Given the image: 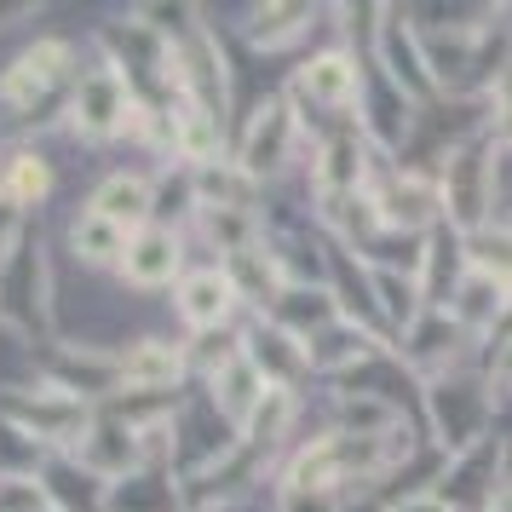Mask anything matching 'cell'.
<instances>
[{
	"label": "cell",
	"mask_w": 512,
	"mask_h": 512,
	"mask_svg": "<svg viewBox=\"0 0 512 512\" xmlns=\"http://www.w3.org/2000/svg\"><path fill=\"white\" fill-rule=\"evenodd\" d=\"M294 144H300V116H294V104L288 98H265L248 121V133H242V173L248 179H271L282 173V162L294 156Z\"/></svg>",
	"instance_id": "52a82bcc"
},
{
	"label": "cell",
	"mask_w": 512,
	"mask_h": 512,
	"mask_svg": "<svg viewBox=\"0 0 512 512\" xmlns=\"http://www.w3.org/2000/svg\"><path fill=\"white\" fill-rule=\"evenodd\" d=\"M426 409H432V426H438V443L449 455H466L472 443H484L489 432V380L478 374H438L426 386Z\"/></svg>",
	"instance_id": "3957f363"
},
{
	"label": "cell",
	"mask_w": 512,
	"mask_h": 512,
	"mask_svg": "<svg viewBox=\"0 0 512 512\" xmlns=\"http://www.w3.org/2000/svg\"><path fill=\"white\" fill-rule=\"evenodd\" d=\"M225 277H231L236 294H248V300H259V305H277V294L288 288V282L277 277V265L259 254V248H248V254L225 259Z\"/></svg>",
	"instance_id": "83f0119b"
},
{
	"label": "cell",
	"mask_w": 512,
	"mask_h": 512,
	"mask_svg": "<svg viewBox=\"0 0 512 512\" xmlns=\"http://www.w3.org/2000/svg\"><path fill=\"white\" fill-rule=\"evenodd\" d=\"M461 340H466V328L449 311H420V323L403 334V351H409L415 369H426L438 380V374H449V357L461 351Z\"/></svg>",
	"instance_id": "d6986e66"
},
{
	"label": "cell",
	"mask_w": 512,
	"mask_h": 512,
	"mask_svg": "<svg viewBox=\"0 0 512 512\" xmlns=\"http://www.w3.org/2000/svg\"><path fill=\"white\" fill-rule=\"evenodd\" d=\"M202 219H208L213 248H225V259L248 254V248L259 242V219L248 208H202Z\"/></svg>",
	"instance_id": "f1b7e54d"
},
{
	"label": "cell",
	"mask_w": 512,
	"mask_h": 512,
	"mask_svg": "<svg viewBox=\"0 0 512 512\" xmlns=\"http://www.w3.org/2000/svg\"><path fill=\"white\" fill-rule=\"evenodd\" d=\"M121 277L133 288H162V282L179 277V236L162 231V225H144V231L127 236V254H121Z\"/></svg>",
	"instance_id": "4fadbf2b"
},
{
	"label": "cell",
	"mask_w": 512,
	"mask_h": 512,
	"mask_svg": "<svg viewBox=\"0 0 512 512\" xmlns=\"http://www.w3.org/2000/svg\"><path fill=\"white\" fill-rule=\"evenodd\" d=\"M185 369L190 363L173 340H139L121 351V392H179Z\"/></svg>",
	"instance_id": "8fae6325"
},
{
	"label": "cell",
	"mask_w": 512,
	"mask_h": 512,
	"mask_svg": "<svg viewBox=\"0 0 512 512\" xmlns=\"http://www.w3.org/2000/svg\"><path fill=\"white\" fill-rule=\"evenodd\" d=\"M0 420L6 426H18L29 443H58V449H81L87 438V426H93V409L70 397L64 386H6L0 392Z\"/></svg>",
	"instance_id": "6da1fadb"
},
{
	"label": "cell",
	"mask_w": 512,
	"mask_h": 512,
	"mask_svg": "<svg viewBox=\"0 0 512 512\" xmlns=\"http://www.w3.org/2000/svg\"><path fill=\"white\" fill-rule=\"evenodd\" d=\"M47 507H52L47 478H35V472H24V478H0V512H47Z\"/></svg>",
	"instance_id": "d6a6232c"
},
{
	"label": "cell",
	"mask_w": 512,
	"mask_h": 512,
	"mask_svg": "<svg viewBox=\"0 0 512 512\" xmlns=\"http://www.w3.org/2000/svg\"><path fill=\"white\" fill-rule=\"evenodd\" d=\"M242 351H248V363H254L271 386H282V392H288V386L311 369V351H305V340H294V334H288V328H277V323L242 334Z\"/></svg>",
	"instance_id": "5bb4252c"
},
{
	"label": "cell",
	"mask_w": 512,
	"mask_h": 512,
	"mask_svg": "<svg viewBox=\"0 0 512 512\" xmlns=\"http://www.w3.org/2000/svg\"><path fill=\"white\" fill-rule=\"evenodd\" d=\"M300 93L311 104H323V110H346L351 98L363 93V75L351 64V52H317L300 70Z\"/></svg>",
	"instance_id": "44dd1931"
},
{
	"label": "cell",
	"mask_w": 512,
	"mask_h": 512,
	"mask_svg": "<svg viewBox=\"0 0 512 512\" xmlns=\"http://www.w3.org/2000/svg\"><path fill=\"white\" fill-rule=\"evenodd\" d=\"M41 317H47V294H41V248H35L29 236H18V242L6 248V259H0V323L35 334Z\"/></svg>",
	"instance_id": "8992f818"
},
{
	"label": "cell",
	"mask_w": 512,
	"mask_h": 512,
	"mask_svg": "<svg viewBox=\"0 0 512 512\" xmlns=\"http://www.w3.org/2000/svg\"><path fill=\"white\" fill-rule=\"evenodd\" d=\"M47 512H64V507H58V501H52V507H47Z\"/></svg>",
	"instance_id": "ab89813d"
},
{
	"label": "cell",
	"mask_w": 512,
	"mask_h": 512,
	"mask_svg": "<svg viewBox=\"0 0 512 512\" xmlns=\"http://www.w3.org/2000/svg\"><path fill=\"white\" fill-rule=\"evenodd\" d=\"M271 323L288 328L294 340H311V334H323L328 323H340V300L328 294V288H305V282H288L271 305Z\"/></svg>",
	"instance_id": "ac0fdd59"
},
{
	"label": "cell",
	"mask_w": 512,
	"mask_h": 512,
	"mask_svg": "<svg viewBox=\"0 0 512 512\" xmlns=\"http://www.w3.org/2000/svg\"><path fill=\"white\" fill-rule=\"evenodd\" d=\"M374 213H380V225L426 231V225L443 213V196H438V185H426V179H415V173H403V179H392V185L374 196Z\"/></svg>",
	"instance_id": "e0dca14e"
},
{
	"label": "cell",
	"mask_w": 512,
	"mask_h": 512,
	"mask_svg": "<svg viewBox=\"0 0 512 512\" xmlns=\"http://www.w3.org/2000/svg\"><path fill=\"white\" fill-rule=\"evenodd\" d=\"M18 225H24V208H12V202H6V196H0V248H12V242H18Z\"/></svg>",
	"instance_id": "d590c367"
},
{
	"label": "cell",
	"mask_w": 512,
	"mask_h": 512,
	"mask_svg": "<svg viewBox=\"0 0 512 512\" xmlns=\"http://www.w3.org/2000/svg\"><path fill=\"white\" fill-rule=\"evenodd\" d=\"M208 386H213V409L231 420V426H248V420H254V409L265 403V392H271V380L248 363V351H242L236 363H225Z\"/></svg>",
	"instance_id": "ffe728a7"
},
{
	"label": "cell",
	"mask_w": 512,
	"mask_h": 512,
	"mask_svg": "<svg viewBox=\"0 0 512 512\" xmlns=\"http://www.w3.org/2000/svg\"><path fill=\"white\" fill-rule=\"evenodd\" d=\"M392 512H449V501L443 495H403Z\"/></svg>",
	"instance_id": "74e56055"
},
{
	"label": "cell",
	"mask_w": 512,
	"mask_h": 512,
	"mask_svg": "<svg viewBox=\"0 0 512 512\" xmlns=\"http://www.w3.org/2000/svg\"><path fill=\"white\" fill-rule=\"evenodd\" d=\"M340 432H351V438H392V432H403V415H397L392 397L340 392Z\"/></svg>",
	"instance_id": "cb8c5ba5"
},
{
	"label": "cell",
	"mask_w": 512,
	"mask_h": 512,
	"mask_svg": "<svg viewBox=\"0 0 512 512\" xmlns=\"http://www.w3.org/2000/svg\"><path fill=\"white\" fill-rule=\"evenodd\" d=\"M489 380H495L501 392H512V334L501 340V351H495V369H489Z\"/></svg>",
	"instance_id": "8d00e7d4"
},
{
	"label": "cell",
	"mask_w": 512,
	"mask_h": 512,
	"mask_svg": "<svg viewBox=\"0 0 512 512\" xmlns=\"http://www.w3.org/2000/svg\"><path fill=\"white\" fill-rule=\"evenodd\" d=\"M70 75V47L64 41H35L29 52H18V64L0 75V104L12 110H29Z\"/></svg>",
	"instance_id": "ba28073f"
},
{
	"label": "cell",
	"mask_w": 512,
	"mask_h": 512,
	"mask_svg": "<svg viewBox=\"0 0 512 512\" xmlns=\"http://www.w3.org/2000/svg\"><path fill=\"white\" fill-rule=\"evenodd\" d=\"M52 386H64L70 397L93 403V397H116L121 392V357H104V351H58L52 363Z\"/></svg>",
	"instance_id": "9a60e30c"
},
{
	"label": "cell",
	"mask_w": 512,
	"mask_h": 512,
	"mask_svg": "<svg viewBox=\"0 0 512 512\" xmlns=\"http://www.w3.org/2000/svg\"><path fill=\"white\" fill-rule=\"evenodd\" d=\"M87 213H98V219H110V225H121V231L133 236V231H144V219L156 213V185L139 179V173H110V179L93 190V208Z\"/></svg>",
	"instance_id": "2e32d148"
},
{
	"label": "cell",
	"mask_w": 512,
	"mask_h": 512,
	"mask_svg": "<svg viewBox=\"0 0 512 512\" xmlns=\"http://www.w3.org/2000/svg\"><path fill=\"white\" fill-rule=\"evenodd\" d=\"M507 300H512L507 282L484 277V271H466L461 288H455V300H449V317H455L466 334H484V328H495L507 317Z\"/></svg>",
	"instance_id": "7402d4cb"
},
{
	"label": "cell",
	"mask_w": 512,
	"mask_h": 512,
	"mask_svg": "<svg viewBox=\"0 0 512 512\" xmlns=\"http://www.w3.org/2000/svg\"><path fill=\"white\" fill-rule=\"evenodd\" d=\"M75 455H81V466L93 478H133L144 461V438L133 426H121V420H93Z\"/></svg>",
	"instance_id": "9c48e42d"
},
{
	"label": "cell",
	"mask_w": 512,
	"mask_h": 512,
	"mask_svg": "<svg viewBox=\"0 0 512 512\" xmlns=\"http://www.w3.org/2000/svg\"><path fill=\"white\" fill-rule=\"evenodd\" d=\"M70 248L87 265H121V254H127V231L121 225H110V219H98V213H81L70 225Z\"/></svg>",
	"instance_id": "484cf974"
},
{
	"label": "cell",
	"mask_w": 512,
	"mask_h": 512,
	"mask_svg": "<svg viewBox=\"0 0 512 512\" xmlns=\"http://www.w3.org/2000/svg\"><path fill=\"white\" fill-rule=\"evenodd\" d=\"M305 29H311V6H254V18H248V41L265 52L288 47V41H300Z\"/></svg>",
	"instance_id": "4316f807"
},
{
	"label": "cell",
	"mask_w": 512,
	"mask_h": 512,
	"mask_svg": "<svg viewBox=\"0 0 512 512\" xmlns=\"http://www.w3.org/2000/svg\"><path fill=\"white\" fill-rule=\"evenodd\" d=\"M127 110H133V81L116 64H93L70 98V121H75V133H87V139H116L127 127Z\"/></svg>",
	"instance_id": "277c9868"
},
{
	"label": "cell",
	"mask_w": 512,
	"mask_h": 512,
	"mask_svg": "<svg viewBox=\"0 0 512 512\" xmlns=\"http://www.w3.org/2000/svg\"><path fill=\"white\" fill-rule=\"evenodd\" d=\"M282 512H340L334 489H294L282 484Z\"/></svg>",
	"instance_id": "e575fe53"
},
{
	"label": "cell",
	"mask_w": 512,
	"mask_h": 512,
	"mask_svg": "<svg viewBox=\"0 0 512 512\" xmlns=\"http://www.w3.org/2000/svg\"><path fill=\"white\" fill-rule=\"evenodd\" d=\"M466 254H472V271H484V277L507 282L512 288V231H472L466 236Z\"/></svg>",
	"instance_id": "1f68e13d"
},
{
	"label": "cell",
	"mask_w": 512,
	"mask_h": 512,
	"mask_svg": "<svg viewBox=\"0 0 512 512\" xmlns=\"http://www.w3.org/2000/svg\"><path fill=\"white\" fill-rule=\"evenodd\" d=\"M311 179H317V196H323L328 208H340L351 196H363V139L357 133H334L323 139V150L311 156Z\"/></svg>",
	"instance_id": "30bf717a"
},
{
	"label": "cell",
	"mask_w": 512,
	"mask_h": 512,
	"mask_svg": "<svg viewBox=\"0 0 512 512\" xmlns=\"http://www.w3.org/2000/svg\"><path fill=\"white\" fill-rule=\"evenodd\" d=\"M288 420H294V397L282 392V386H271V392H265V403L254 409V420L242 426V443H254V449H271V443L288 432Z\"/></svg>",
	"instance_id": "4dcf8cb0"
},
{
	"label": "cell",
	"mask_w": 512,
	"mask_h": 512,
	"mask_svg": "<svg viewBox=\"0 0 512 512\" xmlns=\"http://www.w3.org/2000/svg\"><path fill=\"white\" fill-rule=\"evenodd\" d=\"M380 64H386L392 93H403L409 104H432V93H438V75H432L426 47L415 41V24H409L403 12H380Z\"/></svg>",
	"instance_id": "5b68a950"
},
{
	"label": "cell",
	"mask_w": 512,
	"mask_h": 512,
	"mask_svg": "<svg viewBox=\"0 0 512 512\" xmlns=\"http://www.w3.org/2000/svg\"><path fill=\"white\" fill-rule=\"evenodd\" d=\"M438 196H443V213H449L466 236L484 231L489 202H495V139L455 144V150H449V162H443Z\"/></svg>",
	"instance_id": "7a4b0ae2"
},
{
	"label": "cell",
	"mask_w": 512,
	"mask_h": 512,
	"mask_svg": "<svg viewBox=\"0 0 512 512\" xmlns=\"http://www.w3.org/2000/svg\"><path fill=\"white\" fill-rule=\"evenodd\" d=\"M24 472H35V443L0 420V478H24Z\"/></svg>",
	"instance_id": "836d02e7"
},
{
	"label": "cell",
	"mask_w": 512,
	"mask_h": 512,
	"mask_svg": "<svg viewBox=\"0 0 512 512\" xmlns=\"http://www.w3.org/2000/svg\"><path fill=\"white\" fill-rule=\"evenodd\" d=\"M47 190H52V173H47V162H41V156H12L6 179H0V196H6L12 208H35Z\"/></svg>",
	"instance_id": "f546056e"
},
{
	"label": "cell",
	"mask_w": 512,
	"mask_h": 512,
	"mask_svg": "<svg viewBox=\"0 0 512 512\" xmlns=\"http://www.w3.org/2000/svg\"><path fill=\"white\" fill-rule=\"evenodd\" d=\"M369 282H374V317L386 328H409L420 323V271H397V265H374L369 271Z\"/></svg>",
	"instance_id": "603a6c76"
},
{
	"label": "cell",
	"mask_w": 512,
	"mask_h": 512,
	"mask_svg": "<svg viewBox=\"0 0 512 512\" xmlns=\"http://www.w3.org/2000/svg\"><path fill=\"white\" fill-rule=\"evenodd\" d=\"M29 6H0V24H12V18H24Z\"/></svg>",
	"instance_id": "f35d334b"
},
{
	"label": "cell",
	"mask_w": 512,
	"mask_h": 512,
	"mask_svg": "<svg viewBox=\"0 0 512 512\" xmlns=\"http://www.w3.org/2000/svg\"><path fill=\"white\" fill-rule=\"evenodd\" d=\"M179 495H173V478L156 472V466H139L133 478H121L110 489V512H173Z\"/></svg>",
	"instance_id": "d4e9b609"
},
{
	"label": "cell",
	"mask_w": 512,
	"mask_h": 512,
	"mask_svg": "<svg viewBox=\"0 0 512 512\" xmlns=\"http://www.w3.org/2000/svg\"><path fill=\"white\" fill-rule=\"evenodd\" d=\"M173 305H179L185 328L213 334V328L231 317V305H236V288H231V277H225V265H219V271H190V277L173 288Z\"/></svg>",
	"instance_id": "7c38bea8"
}]
</instances>
